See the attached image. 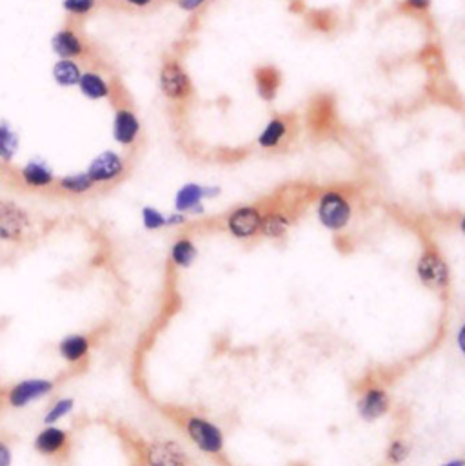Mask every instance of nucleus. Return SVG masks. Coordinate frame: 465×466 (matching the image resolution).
<instances>
[{"label":"nucleus","mask_w":465,"mask_h":466,"mask_svg":"<svg viewBox=\"0 0 465 466\" xmlns=\"http://www.w3.org/2000/svg\"><path fill=\"white\" fill-rule=\"evenodd\" d=\"M182 430L185 432L189 441L209 457H222L225 450V437L217 423L205 415L188 414L182 421Z\"/></svg>","instance_id":"f257e3e1"},{"label":"nucleus","mask_w":465,"mask_h":466,"mask_svg":"<svg viewBox=\"0 0 465 466\" xmlns=\"http://www.w3.org/2000/svg\"><path fill=\"white\" fill-rule=\"evenodd\" d=\"M317 218L324 229L331 232L344 231L353 218V205L351 200L337 189L324 191L318 198Z\"/></svg>","instance_id":"f03ea898"},{"label":"nucleus","mask_w":465,"mask_h":466,"mask_svg":"<svg viewBox=\"0 0 465 466\" xmlns=\"http://www.w3.org/2000/svg\"><path fill=\"white\" fill-rule=\"evenodd\" d=\"M158 88L162 95L175 104L188 102L193 96V80L178 58L164 60L158 71Z\"/></svg>","instance_id":"7ed1b4c3"},{"label":"nucleus","mask_w":465,"mask_h":466,"mask_svg":"<svg viewBox=\"0 0 465 466\" xmlns=\"http://www.w3.org/2000/svg\"><path fill=\"white\" fill-rule=\"evenodd\" d=\"M417 271L418 279L421 285H425L431 291L445 292L451 285V271L449 265L445 262L444 256L440 254L436 247L429 245L421 251L420 258L417 262Z\"/></svg>","instance_id":"20e7f679"},{"label":"nucleus","mask_w":465,"mask_h":466,"mask_svg":"<svg viewBox=\"0 0 465 466\" xmlns=\"http://www.w3.org/2000/svg\"><path fill=\"white\" fill-rule=\"evenodd\" d=\"M31 231V216L13 200H0V242L21 243Z\"/></svg>","instance_id":"39448f33"},{"label":"nucleus","mask_w":465,"mask_h":466,"mask_svg":"<svg viewBox=\"0 0 465 466\" xmlns=\"http://www.w3.org/2000/svg\"><path fill=\"white\" fill-rule=\"evenodd\" d=\"M142 457L145 466H191L188 452L180 442L169 437L153 439L144 442Z\"/></svg>","instance_id":"423d86ee"},{"label":"nucleus","mask_w":465,"mask_h":466,"mask_svg":"<svg viewBox=\"0 0 465 466\" xmlns=\"http://www.w3.org/2000/svg\"><path fill=\"white\" fill-rule=\"evenodd\" d=\"M126 171H128L126 158L115 149H106V151L98 152L86 169L95 185H111L115 182H121Z\"/></svg>","instance_id":"0eeeda50"},{"label":"nucleus","mask_w":465,"mask_h":466,"mask_svg":"<svg viewBox=\"0 0 465 466\" xmlns=\"http://www.w3.org/2000/svg\"><path fill=\"white\" fill-rule=\"evenodd\" d=\"M56 383L48 378H29L16 381L6 394V401L11 408H26L35 401H41L46 395L53 394Z\"/></svg>","instance_id":"6e6552de"},{"label":"nucleus","mask_w":465,"mask_h":466,"mask_svg":"<svg viewBox=\"0 0 465 466\" xmlns=\"http://www.w3.org/2000/svg\"><path fill=\"white\" fill-rule=\"evenodd\" d=\"M262 211L257 205H240L232 209L225 218V229L232 238L247 242L260 234Z\"/></svg>","instance_id":"1a4fd4ad"},{"label":"nucleus","mask_w":465,"mask_h":466,"mask_svg":"<svg viewBox=\"0 0 465 466\" xmlns=\"http://www.w3.org/2000/svg\"><path fill=\"white\" fill-rule=\"evenodd\" d=\"M33 448L36 454H41L42 457L49 459H64L69 455L71 450V435L68 430L55 425L42 428L39 434L33 439Z\"/></svg>","instance_id":"9d476101"},{"label":"nucleus","mask_w":465,"mask_h":466,"mask_svg":"<svg viewBox=\"0 0 465 466\" xmlns=\"http://www.w3.org/2000/svg\"><path fill=\"white\" fill-rule=\"evenodd\" d=\"M111 135L113 140L122 147H133L137 144L142 135V122L135 109H131L129 105H121L115 109Z\"/></svg>","instance_id":"9b49d317"},{"label":"nucleus","mask_w":465,"mask_h":466,"mask_svg":"<svg viewBox=\"0 0 465 466\" xmlns=\"http://www.w3.org/2000/svg\"><path fill=\"white\" fill-rule=\"evenodd\" d=\"M391 398L384 387L373 385L360 394L357 401V412L365 423H373L389 414Z\"/></svg>","instance_id":"f8f14e48"},{"label":"nucleus","mask_w":465,"mask_h":466,"mask_svg":"<svg viewBox=\"0 0 465 466\" xmlns=\"http://www.w3.org/2000/svg\"><path fill=\"white\" fill-rule=\"evenodd\" d=\"M19 176H21V182L24 184V187L33 189V191L51 189L56 182L53 167L41 156L28 160L21 167V171H19Z\"/></svg>","instance_id":"ddd939ff"},{"label":"nucleus","mask_w":465,"mask_h":466,"mask_svg":"<svg viewBox=\"0 0 465 466\" xmlns=\"http://www.w3.org/2000/svg\"><path fill=\"white\" fill-rule=\"evenodd\" d=\"M51 49L56 58L78 60L86 55L88 46H86V40L82 38L81 33L66 26V28L55 31V35L51 36Z\"/></svg>","instance_id":"4468645a"},{"label":"nucleus","mask_w":465,"mask_h":466,"mask_svg":"<svg viewBox=\"0 0 465 466\" xmlns=\"http://www.w3.org/2000/svg\"><path fill=\"white\" fill-rule=\"evenodd\" d=\"M204 202H205L204 185L197 184V182H188V184H184L177 192H175L173 205H175V211L182 212V214L198 216L205 211Z\"/></svg>","instance_id":"2eb2a0df"},{"label":"nucleus","mask_w":465,"mask_h":466,"mask_svg":"<svg viewBox=\"0 0 465 466\" xmlns=\"http://www.w3.org/2000/svg\"><path fill=\"white\" fill-rule=\"evenodd\" d=\"M255 88H257L258 96L265 102H273L277 98L278 91L282 86V75L277 66L264 64L255 68L253 71Z\"/></svg>","instance_id":"dca6fc26"},{"label":"nucleus","mask_w":465,"mask_h":466,"mask_svg":"<svg viewBox=\"0 0 465 466\" xmlns=\"http://www.w3.org/2000/svg\"><path fill=\"white\" fill-rule=\"evenodd\" d=\"M58 354L69 365H78L84 361L91 351V339L86 334H68L58 343Z\"/></svg>","instance_id":"f3484780"},{"label":"nucleus","mask_w":465,"mask_h":466,"mask_svg":"<svg viewBox=\"0 0 465 466\" xmlns=\"http://www.w3.org/2000/svg\"><path fill=\"white\" fill-rule=\"evenodd\" d=\"M289 135V122L284 116H273L269 120L264 129L260 131L257 138V144L265 151H273V149L280 147L282 142L287 138Z\"/></svg>","instance_id":"a211bd4d"},{"label":"nucleus","mask_w":465,"mask_h":466,"mask_svg":"<svg viewBox=\"0 0 465 466\" xmlns=\"http://www.w3.org/2000/svg\"><path fill=\"white\" fill-rule=\"evenodd\" d=\"M198 258V247L197 243L193 242L189 236H180L173 242L171 249H169V262L173 267L177 269H191Z\"/></svg>","instance_id":"6ab92c4d"},{"label":"nucleus","mask_w":465,"mask_h":466,"mask_svg":"<svg viewBox=\"0 0 465 466\" xmlns=\"http://www.w3.org/2000/svg\"><path fill=\"white\" fill-rule=\"evenodd\" d=\"M78 91L88 100H106L111 96V84L96 71H82L81 80L76 84Z\"/></svg>","instance_id":"aec40b11"},{"label":"nucleus","mask_w":465,"mask_h":466,"mask_svg":"<svg viewBox=\"0 0 465 466\" xmlns=\"http://www.w3.org/2000/svg\"><path fill=\"white\" fill-rule=\"evenodd\" d=\"M291 218L284 211H269L262 212L260 236L267 239H282L287 236L291 229Z\"/></svg>","instance_id":"412c9836"},{"label":"nucleus","mask_w":465,"mask_h":466,"mask_svg":"<svg viewBox=\"0 0 465 466\" xmlns=\"http://www.w3.org/2000/svg\"><path fill=\"white\" fill-rule=\"evenodd\" d=\"M55 187L62 192V195L68 196H86L96 187L91 182V178L88 176V172H69V175L61 176L56 178Z\"/></svg>","instance_id":"4be33fe9"},{"label":"nucleus","mask_w":465,"mask_h":466,"mask_svg":"<svg viewBox=\"0 0 465 466\" xmlns=\"http://www.w3.org/2000/svg\"><path fill=\"white\" fill-rule=\"evenodd\" d=\"M51 75L56 86H61V88H76L78 80H81L82 68L78 64V60L56 58V62L51 68Z\"/></svg>","instance_id":"5701e85b"},{"label":"nucleus","mask_w":465,"mask_h":466,"mask_svg":"<svg viewBox=\"0 0 465 466\" xmlns=\"http://www.w3.org/2000/svg\"><path fill=\"white\" fill-rule=\"evenodd\" d=\"M19 147H21L19 133L13 128L11 122L2 118L0 120V162H4V164L13 162V158L19 152Z\"/></svg>","instance_id":"b1692460"},{"label":"nucleus","mask_w":465,"mask_h":466,"mask_svg":"<svg viewBox=\"0 0 465 466\" xmlns=\"http://www.w3.org/2000/svg\"><path fill=\"white\" fill-rule=\"evenodd\" d=\"M333 100L317 98L309 108V122L317 131H324L329 129L331 122H333Z\"/></svg>","instance_id":"393cba45"},{"label":"nucleus","mask_w":465,"mask_h":466,"mask_svg":"<svg viewBox=\"0 0 465 466\" xmlns=\"http://www.w3.org/2000/svg\"><path fill=\"white\" fill-rule=\"evenodd\" d=\"M73 410H75V399L73 398L56 399L51 407L46 410L42 423H44L46 427H49V425H56L58 421H62L64 418H68Z\"/></svg>","instance_id":"a878e982"},{"label":"nucleus","mask_w":465,"mask_h":466,"mask_svg":"<svg viewBox=\"0 0 465 466\" xmlns=\"http://www.w3.org/2000/svg\"><path fill=\"white\" fill-rule=\"evenodd\" d=\"M411 455V442L405 437H393L385 450V459L391 466H398Z\"/></svg>","instance_id":"bb28decb"},{"label":"nucleus","mask_w":465,"mask_h":466,"mask_svg":"<svg viewBox=\"0 0 465 466\" xmlns=\"http://www.w3.org/2000/svg\"><path fill=\"white\" fill-rule=\"evenodd\" d=\"M140 219L145 231H162L165 229V212L160 209L153 207V205H144L140 209Z\"/></svg>","instance_id":"cd10ccee"},{"label":"nucleus","mask_w":465,"mask_h":466,"mask_svg":"<svg viewBox=\"0 0 465 466\" xmlns=\"http://www.w3.org/2000/svg\"><path fill=\"white\" fill-rule=\"evenodd\" d=\"M96 6H98V0H62V9L75 19H84L91 15Z\"/></svg>","instance_id":"c85d7f7f"},{"label":"nucleus","mask_w":465,"mask_h":466,"mask_svg":"<svg viewBox=\"0 0 465 466\" xmlns=\"http://www.w3.org/2000/svg\"><path fill=\"white\" fill-rule=\"evenodd\" d=\"M433 6V0H404V8L411 13H427Z\"/></svg>","instance_id":"c756f323"},{"label":"nucleus","mask_w":465,"mask_h":466,"mask_svg":"<svg viewBox=\"0 0 465 466\" xmlns=\"http://www.w3.org/2000/svg\"><path fill=\"white\" fill-rule=\"evenodd\" d=\"M188 222V216L182 214V212L173 211L169 214H165V229H173V227H180Z\"/></svg>","instance_id":"7c9ffc66"},{"label":"nucleus","mask_w":465,"mask_h":466,"mask_svg":"<svg viewBox=\"0 0 465 466\" xmlns=\"http://www.w3.org/2000/svg\"><path fill=\"white\" fill-rule=\"evenodd\" d=\"M208 0H177V6L184 13H195L205 4Z\"/></svg>","instance_id":"2f4dec72"},{"label":"nucleus","mask_w":465,"mask_h":466,"mask_svg":"<svg viewBox=\"0 0 465 466\" xmlns=\"http://www.w3.org/2000/svg\"><path fill=\"white\" fill-rule=\"evenodd\" d=\"M13 452L8 442L0 441V466H11Z\"/></svg>","instance_id":"473e14b6"},{"label":"nucleus","mask_w":465,"mask_h":466,"mask_svg":"<svg viewBox=\"0 0 465 466\" xmlns=\"http://www.w3.org/2000/svg\"><path fill=\"white\" fill-rule=\"evenodd\" d=\"M124 2L135 9H145V8H149V6H151L155 0H124Z\"/></svg>","instance_id":"72a5a7b5"},{"label":"nucleus","mask_w":465,"mask_h":466,"mask_svg":"<svg viewBox=\"0 0 465 466\" xmlns=\"http://www.w3.org/2000/svg\"><path fill=\"white\" fill-rule=\"evenodd\" d=\"M204 191H205V200H215L217 196H220L222 189L218 187V185H204Z\"/></svg>","instance_id":"f704fd0d"},{"label":"nucleus","mask_w":465,"mask_h":466,"mask_svg":"<svg viewBox=\"0 0 465 466\" xmlns=\"http://www.w3.org/2000/svg\"><path fill=\"white\" fill-rule=\"evenodd\" d=\"M440 466H464V459H460V457L449 459V461H445L444 465H440Z\"/></svg>","instance_id":"c9c22d12"},{"label":"nucleus","mask_w":465,"mask_h":466,"mask_svg":"<svg viewBox=\"0 0 465 466\" xmlns=\"http://www.w3.org/2000/svg\"><path fill=\"white\" fill-rule=\"evenodd\" d=\"M2 399L4 398H2V394H0V407H2Z\"/></svg>","instance_id":"e433bc0d"}]
</instances>
